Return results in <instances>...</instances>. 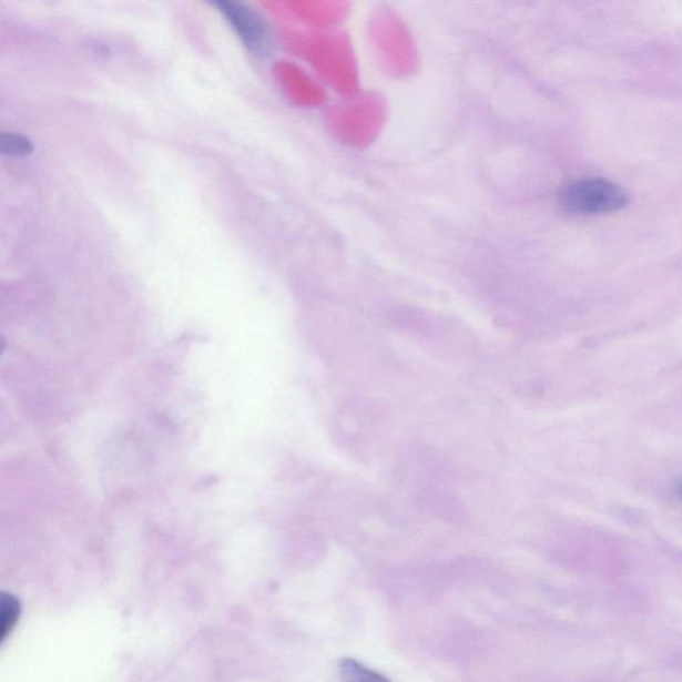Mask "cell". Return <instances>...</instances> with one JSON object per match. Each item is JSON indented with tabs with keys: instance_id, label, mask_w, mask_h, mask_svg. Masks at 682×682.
Wrapping results in <instances>:
<instances>
[{
	"instance_id": "obj_3",
	"label": "cell",
	"mask_w": 682,
	"mask_h": 682,
	"mask_svg": "<svg viewBox=\"0 0 682 682\" xmlns=\"http://www.w3.org/2000/svg\"><path fill=\"white\" fill-rule=\"evenodd\" d=\"M420 506L428 512L444 516V518H462L467 512L465 505L454 496L434 491V489L421 493Z\"/></svg>"
},
{
	"instance_id": "obj_4",
	"label": "cell",
	"mask_w": 682,
	"mask_h": 682,
	"mask_svg": "<svg viewBox=\"0 0 682 682\" xmlns=\"http://www.w3.org/2000/svg\"><path fill=\"white\" fill-rule=\"evenodd\" d=\"M339 675L343 682H393L386 675L354 659L340 660Z\"/></svg>"
},
{
	"instance_id": "obj_2",
	"label": "cell",
	"mask_w": 682,
	"mask_h": 682,
	"mask_svg": "<svg viewBox=\"0 0 682 682\" xmlns=\"http://www.w3.org/2000/svg\"><path fill=\"white\" fill-rule=\"evenodd\" d=\"M251 51L263 52L268 45V28L259 12L241 2L216 4Z\"/></svg>"
},
{
	"instance_id": "obj_1",
	"label": "cell",
	"mask_w": 682,
	"mask_h": 682,
	"mask_svg": "<svg viewBox=\"0 0 682 682\" xmlns=\"http://www.w3.org/2000/svg\"><path fill=\"white\" fill-rule=\"evenodd\" d=\"M562 208L572 214L594 215L620 211L629 204L628 191L607 179H580L566 185L559 196Z\"/></svg>"
},
{
	"instance_id": "obj_5",
	"label": "cell",
	"mask_w": 682,
	"mask_h": 682,
	"mask_svg": "<svg viewBox=\"0 0 682 682\" xmlns=\"http://www.w3.org/2000/svg\"><path fill=\"white\" fill-rule=\"evenodd\" d=\"M34 150V145L28 138L17 134L0 135V151L11 156H28Z\"/></svg>"
},
{
	"instance_id": "obj_7",
	"label": "cell",
	"mask_w": 682,
	"mask_h": 682,
	"mask_svg": "<svg viewBox=\"0 0 682 682\" xmlns=\"http://www.w3.org/2000/svg\"><path fill=\"white\" fill-rule=\"evenodd\" d=\"M679 495H680V498L682 499V482H680L679 485Z\"/></svg>"
},
{
	"instance_id": "obj_6",
	"label": "cell",
	"mask_w": 682,
	"mask_h": 682,
	"mask_svg": "<svg viewBox=\"0 0 682 682\" xmlns=\"http://www.w3.org/2000/svg\"><path fill=\"white\" fill-rule=\"evenodd\" d=\"M19 615V602L14 596L4 594L2 599V613H0V631L2 639L8 638L12 628H14Z\"/></svg>"
}]
</instances>
